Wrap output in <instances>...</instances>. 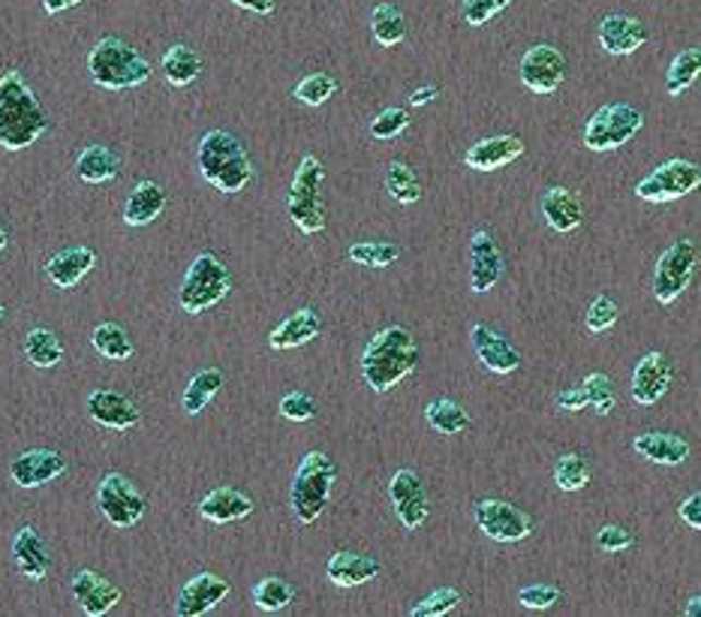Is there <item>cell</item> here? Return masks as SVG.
<instances>
[{"instance_id":"cell-43","label":"cell","mask_w":701,"mask_h":617,"mask_svg":"<svg viewBox=\"0 0 701 617\" xmlns=\"http://www.w3.org/2000/svg\"><path fill=\"white\" fill-rule=\"evenodd\" d=\"M554 482H557V488H564V492H581V488H588V461L578 452H566L564 458L557 461V467H554Z\"/></svg>"},{"instance_id":"cell-50","label":"cell","mask_w":701,"mask_h":617,"mask_svg":"<svg viewBox=\"0 0 701 617\" xmlns=\"http://www.w3.org/2000/svg\"><path fill=\"white\" fill-rule=\"evenodd\" d=\"M509 0H463V19L470 27L488 25L494 15H500Z\"/></svg>"},{"instance_id":"cell-58","label":"cell","mask_w":701,"mask_h":617,"mask_svg":"<svg viewBox=\"0 0 701 617\" xmlns=\"http://www.w3.org/2000/svg\"><path fill=\"white\" fill-rule=\"evenodd\" d=\"M701 612V600L699 596H692V600H689V605H687V617H696Z\"/></svg>"},{"instance_id":"cell-59","label":"cell","mask_w":701,"mask_h":617,"mask_svg":"<svg viewBox=\"0 0 701 617\" xmlns=\"http://www.w3.org/2000/svg\"><path fill=\"white\" fill-rule=\"evenodd\" d=\"M7 244H10V239H7V229L0 227V253L7 251Z\"/></svg>"},{"instance_id":"cell-17","label":"cell","mask_w":701,"mask_h":617,"mask_svg":"<svg viewBox=\"0 0 701 617\" xmlns=\"http://www.w3.org/2000/svg\"><path fill=\"white\" fill-rule=\"evenodd\" d=\"M503 253L488 229H479L470 241V290L488 292L503 278Z\"/></svg>"},{"instance_id":"cell-18","label":"cell","mask_w":701,"mask_h":617,"mask_svg":"<svg viewBox=\"0 0 701 617\" xmlns=\"http://www.w3.org/2000/svg\"><path fill=\"white\" fill-rule=\"evenodd\" d=\"M672 377H675V371H672L668 355L660 353V350L644 355L639 367H636V374H632V398H636V403L653 407L665 391L672 389Z\"/></svg>"},{"instance_id":"cell-24","label":"cell","mask_w":701,"mask_h":617,"mask_svg":"<svg viewBox=\"0 0 701 617\" xmlns=\"http://www.w3.org/2000/svg\"><path fill=\"white\" fill-rule=\"evenodd\" d=\"M253 512V500L239 488H229V485H220L202 497L200 504V516L211 524H232V521H241Z\"/></svg>"},{"instance_id":"cell-4","label":"cell","mask_w":701,"mask_h":617,"mask_svg":"<svg viewBox=\"0 0 701 617\" xmlns=\"http://www.w3.org/2000/svg\"><path fill=\"white\" fill-rule=\"evenodd\" d=\"M90 78L106 90H130L150 78V63L126 39L102 37L88 55Z\"/></svg>"},{"instance_id":"cell-23","label":"cell","mask_w":701,"mask_h":617,"mask_svg":"<svg viewBox=\"0 0 701 617\" xmlns=\"http://www.w3.org/2000/svg\"><path fill=\"white\" fill-rule=\"evenodd\" d=\"M524 152L527 145L521 136H491V140L476 142L467 152L463 164H467V169H476V172H494V169L515 164Z\"/></svg>"},{"instance_id":"cell-31","label":"cell","mask_w":701,"mask_h":617,"mask_svg":"<svg viewBox=\"0 0 701 617\" xmlns=\"http://www.w3.org/2000/svg\"><path fill=\"white\" fill-rule=\"evenodd\" d=\"M326 576L331 579V584L338 588H355L379 576V560L367 555H355V552H335L328 560Z\"/></svg>"},{"instance_id":"cell-28","label":"cell","mask_w":701,"mask_h":617,"mask_svg":"<svg viewBox=\"0 0 701 617\" xmlns=\"http://www.w3.org/2000/svg\"><path fill=\"white\" fill-rule=\"evenodd\" d=\"M166 211V190L157 181H138L124 205L126 227H148Z\"/></svg>"},{"instance_id":"cell-2","label":"cell","mask_w":701,"mask_h":617,"mask_svg":"<svg viewBox=\"0 0 701 617\" xmlns=\"http://www.w3.org/2000/svg\"><path fill=\"white\" fill-rule=\"evenodd\" d=\"M415 367H419V347L403 326L383 328L376 338H371L362 355L364 383L379 395L395 389Z\"/></svg>"},{"instance_id":"cell-26","label":"cell","mask_w":701,"mask_h":617,"mask_svg":"<svg viewBox=\"0 0 701 617\" xmlns=\"http://www.w3.org/2000/svg\"><path fill=\"white\" fill-rule=\"evenodd\" d=\"M632 449L641 458H648L653 464H665L675 467L684 464L689 458V443L680 437V434H672V431H648V434H639L632 440Z\"/></svg>"},{"instance_id":"cell-7","label":"cell","mask_w":701,"mask_h":617,"mask_svg":"<svg viewBox=\"0 0 701 617\" xmlns=\"http://www.w3.org/2000/svg\"><path fill=\"white\" fill-rule=\"evenodd\" d=\"M323 181H326V166L319 157L307 154L299 164V172L292 178V190H289V217L307 235L326 229V205L319 193Z\"/></svg>"},{"instance_id":"cell-51","label":"cell","mask_w":701,"mask_h":617,"mask_svg":"<svg viewBox=\"0 0 701 617\" xmlns=\"http://www.w3.org/2000/svg\"><path fill=\"white\" fill-rule=\"evenodd\" d=\"M518 603L530 608V612H545L554 603H560V588L557 584H530L518 593Z\"/></svg>"},{"instance_id":"cell-10","label":"cell","mask_w":701,"mask_h":617,"mask_svg":"<svg viewBox=\"0 0 701 617\" xmlns=\"http://www.w3.org/2000/svg\"><path fill=\"white\" fill-rule=\"evenodd\" d=\"M97 506L112 528L126 530L136 528L142 521L148 500L124 473H109V476H102L100 488H97Z\"/></svg>"},{"instance_id":"cell-21","label":"cell","mask_w":701,"mask_h":617,"mask_svg":"<svg viewBox=\"0 0 701 617\" xmlns=\"http://www.w3.org/2000/svg\"><path fill=\"white\" fill-rule=\"evenodd\" d=\"M648 39H651V31H648V25H644L641 19H636V15L612 13L602 19L600 46L608 51V55H632V51H639Z\"/></svg>"},{"instance_id":"cell-48","label":"cell","mask_w":701,"mask_h":617,"mask_svg":"<svg viewBox=\"0 0 701 617\" xmlns=\"http://www.w3.org/2000/svg\"><path fill=\"white\" fill-rule=\"evenodd\" d=\"M617 316H620V307L612 295H596L588 307V328L593 335H602L617 323Z\"/></svg>"},{"instance_id":"cell-33","label":"cell","mask_w":701,"mask_h":617,"mask_svg":"<svg viewBox=\"0 0 701 617\" xmlns=\"http://www.w3.org/2000/svg\"><path fill=\"white\" fill-rule=\"evenodd\" d=\"M164 76L172 88H188L193 85L202 73V55L196 49H190L184 43H178L164 55Z\"/></svg>"},{"instance_id":"cell-55","label":"cell","mask_w":701,"mask_h":617,"mask_svg":"<svg viewBox=\"0 0 701 617\" xmlns=\"http://www.w3.org/2000/svg\"><path fill=\"white\" fill-rule=\"evenodd\" d=\"M232 3L241 7V10H251V13L259 15H271L277 7V0H232Z\"/></svg>"},{"instance_id":"cell-9","label":"cell","mask_w":701,"mask_h":617,"mask_svg":"<svg viewBox=\"0 0 701 617\" xmlns=\"http://www.w3.org/2000/svg\"><path fill=\"white\" fill-rule=\"evenodd\" d=\"M696 265H699L696 241L680 239L665 247L656 263V275H653V295L660 299V304H672L684 295L689 280L696 275Z\"/></svg>"},{"instance_id":"cell-1","label":"cell","mask_w":701,"mask_h":617,"mask_svg":"<svg viewBox=\"0 0 701 617\" xmlns=\"http://www.w3.org/2000/svg\"><path fill=\"white\" fill-rule=\"evenodd\" d=\"M49 112L43 109L34 88L19 70L0 78V145L7 152H22L49 130Z\"/></svg>"},{"instance_id":"cell-47","label":"cell","mask_w":701,"mask_h":617,"mask_svg":"<svg viewBox=\"0 0 701 617\" xmlns=\"http://www.w3.org/2000/svg\"><path fill=\"white\" fill-rule=\"evenodd\" d=\"M461 605V591H455V588H439L431 596H425L422 603L413 605V617H443L451 615L455 608Z\"/></svg>"},{"instance_id":"cell-27","label":"cell","mask_w":701,"mask_h":617,"mask_svg":"<svg viewBox=\"0 0 701 617\" xmlns=\"http://www.w3.org/2000/svg\"><path fill=\"white\" fill-rule=\"evenodd\" d=\"M94 265H97V253L90 247H67V251L55 253L46 263V275H49V280L58 290H73Z\"/></svg>"},{"instance_id":"cell-56","label":"cell","mask_w":701,"mask_h":617,"mask_svg":"<svg viewBox=\"0 0 701 617\" xmlns=\"http://www.w3.org/2000/svg\"><path fill=\"white\" fill-rule=\"evenodd\" d=\"M437 97H439L437 85H427V88L413 90V97H410V102H413V106H425V102L437 100Z\"/></svg>"},{"instance_id":"cell-12","label":"cell","mask_w":701,"mask_h":617,"mask_svg":"<svg viewBox=\"0 0 701 617\" xmlns=\"http://www.w3.org/2000/svg\"><path fill=\"white\" fill-rule=\"evenodd\" d=\"M476 524L494 542H521L533 533V518L509 500H479Z\"/></svg>"},{"instance_id":"cell-37","label":"cell","mask_w":701,"mask_h":617,"mask_svg":"<svg viewBox=\"0 0 701 617\" xmlns=\"http://www.w3.org/2000/svg\"><path fill=\"white\" fill-rule=\"evenodd\" d=\"M90 343L109 362H124L136 350L130 335H126V328L118 326V323H100V326L94 328V335H90Z\"/></svg>"},{"instance_id":"cell-25","label":"cell","mask_w":701,"mask_h":617,"mask_svg":"<svg viewBox=\"0 0 701 617\" xmlns=\"http://www.w3.org/2000/svg\"><path fill=\"white\" fill-rule=\"evenodd\" d=\"M13 560L25 579L43 581L46 576H49V567H51L49 545H46V540H43L34 528H22L19 533H15Z\"/></svg>"},{"instance_id":"cell-45","label":"cell","mask_w":701,"mask_h":617,"mask_svg":"<svg viewBox=\"0 0 701 617\" xmlns=\"http://www.w3.org/2000/svg\"><path fill=\"white\" fill-rule=\"evenodd\" d=\"M581 389L588 395V407H593L600 416H608V413L617 410L612 377H605V374H590V377L581 383Z\"/></svg>"},{"instance_id":"cell-19","label":"cell","mask_w":701,"mask_h":617,"mask_svg":"<svg viewBox=\"0 0 701 617\" xmlns=\"http://www.w3.org/2000/svg\"><path fill=\"white\" fill-rule=\"evenodd\" d=\"M73 596L75 603L82 605V612L88 617H102L112 612L114 605L121 603V588L112 584L109 579H102L100 572H94V569H82V572H75L73 579Z\"/></svg>"},{"instance_id":"cell-5","label":"cell","mask_w":701,"mask_h":617,"mask_svg":"<svg viewBox=\"0 0 701 617\" xmlns=\"http://www.w3.org/2000/svg\"><path fill=\"white\" fill-rule=\"evenodd\" d=\"M232 290V275L229 268L223 265V259L217 253H200L193 265L188 268L184 275V283L178 290V304L184 314L200 316L205 314L208 307L220 304Z\"/></svg>"},{"instance_id":"cell-54","label":"cell","mask_w":701,"mask_h":617,"mask_svg":"<svg viewBox=\"0 0 701 617\" xmlns=\"http://www.w3.org/2000/svg\"><path fill=\"white\" fill-rule=\"evenodd\" d=\"M557 407L566 410V413H578V410H588V395L581 386H572V389H566L557 395Z\"/></svg>"},{"instance_id":"cell-57","label":"cell","mask_w":701,"mask_h":617,"mask_svg":"<svg viewBox=\"0 0 701 617\" xmlns=\"http://www.w3.org/2000/svg\"><path fill=\"white\" fill-rule=\"evenodd\" d=\"M75 3H82V0H43V10L46 13H63V10H70V7H75Z\"/></svg>"},{"instance_id":"cell-35","label":"cell","mask_w":701,"mask_h":617,"mask_svg":"<svg viewBox=\"0 0 701 617\" xmlns=\"http://www.w3.org/2000/svg\"><path fill=\"white\" fill-rule=\"evenodd\" d=\"M371 34L379 46L395 49L398 43L407 39V19L395 3H376L371 13Z\"/></svg>"},{"instance_id":"cell-6","label":"cell","mask_w":701,"mask_h":617,"mask_svg":"<svg viewBox=\"0 0 701 617\" xmlns=\"http://www.w3.org/2000/svg\"><path fill=\"white\" fill-rule=\"evenodd\" d=\"M338 467L326 452H307L301 458L299 473L292 482V509L301 524H314L323 516L331 488H335Z\"/></svg>"},{"instance_id":"cell-30","label":"cell","mask_w":701,"mask_h":617,"mask_svg":"<svg viewBox=\"0 0 701 617\" xmlns=\"http://www.w3.org/2000/svg\"><path fill=\"white\" fill-rule=\"evenodd\" d=\"M542 215L548 220V227L557 232H576L584 220V208L572 190L552 187L542 193Z\"/></svg>"},{"instance_id":"cell-52","label":"cell","mask_w":701,"mask_h":617,"mask_svg":"<svg viewBox=\"0 0 701 617\" xmlns=\"http://www.w3.org/2000/svg\"><path fill=\"white\" fill-rule=\"evenodd\" d=\"M596 545H600V552H605V555H617V552H627V548L636 545V533L620 528V524H605L596 533Z\"/></svg>"},{"instance_id":"cell-16","label":"cell","mask_w":701,"mask_h":617,"mask_svg":"<svg viewBox=\"0 0 701 617\" xmlns=\"http://www.w3.org/2000/svg\"><path fill=\"white\" fill-rule=\"evenodd\" d=\"M67 473V458L55 449H31L22 452L10 464V476L19 488H39L49 485L51 479H58Z\"/></svg>"},{"instance_id":"cell-32","label":"cell","mask_w":701,"mask_h":617,"mask_svg":"<svg viewBox=\"0 0 701 617\" xmlns=\"http://www.w3.org/2000/svg\"><path fill=\"white\" fill-rule=\"evenodd\" d=\"M75 176L88 184H109L121 176V157L109 145H88L75 160Z\"/></svg>"},{"instance_id":"cell-41","label":"cell","mask_w":701,"mask_h":617,"mask_svg":"<svg viewBox=\"0 0 701 617\" xmlns=\"http://www.w3.org/2000/svg\"><path fill=\"white\" fill-rule=\"evenodd\" d=\"M292 600H295V588L287 579H280V576H268V579H263L253 588V603H256L259 612H271L275 615V612L289 608Z\"/></svg>"},{"instance_id":"cell-44","label":"cell","mask_w":701,"mask_h":617,"mask_svg":"<svg viewBox=\"0 0 701 617\" xmlns=\"http://www.w3.org/2000/svg\"><path fill=\"white\" fill-rule=\"evenodd\" d=\"M338 94V78L331 73H311L295 85V100L304 106H323Z\"/></svg>"},{"instance_id":"cell-53","label":"cell","mask_w":701,"mask_h":617,"mask_svg":"<svg viewBox=\"0 0 701 617\" xmlns=\"http://www.w3.org/2000/svg\"><path fill=\"white\" fill-rule=\"evenodd\" d=\"M677 516H680V521L687 524V528L699 530L701 528V494H689L687 500H684V506L677 509Z\"/></svg>"},{"instance_id":"cell-34","label":"cell","mask_w":701,"mask_h":617,"mask_svg":"<svg viewBox=\"0 0 701 617\" xmlns=\"http://www.w3.org/2000/svg\"><path fill=\"white\" fill-rule=\"evenodd\" d=\"M223 371L220 367H202L200 374H193V379L188 383V389H184V398H181V407H184V413L190 416H196L202 413L217 391L223 389Z\"/></svg>"},{"instance_id":"cell-8","label":"cell","mask_w":701,"mask_h":617,"mask_svg":"<svg viewBox=\"0 0 701 617\" xmlns=\"http://www.w3.org/2000/svg\"><path fill=\"white\" fill-rule=\"evenodd\" d=\"M641 126H644V114L636 106L612 102V106H602L588 121L584 145L590 152H614V148L627 145L629 140H636Z\"/></svg>"},{"instance_id":"cell-14","label":"cell","mask_w":701,"mask_h":617,"mask_svg":"<svg viewBox=\"0 0 701 617\" xmlns=\"http://www.w3.org/2000/svg\"><path fill=\"white\" fill-rule=\"evenodd\" d=\"M388 497H391V506H395L403 528L419 530L425 524L431 504H427L425 485H422L415 470H398L388 482Z\"/></svg>"},{"instance_id":"cell-60","label":"cell","mask_w":701,"mask_h":617,"mask_svg":"<svg viewBox=\"0 0 701 617\" xmlns=\"http://www.w3.org/2000/svg\"><path fill=\"white\" fill-rule=\"evenodd\" d=\"M3 316H7V307H3V304H0V319H3Z\"/></svg>"},{"instance_id":"cell-20","label":"cell","mask_w":701,"mask_h":617,"mask_svg":"<svg viewBox=\"0 0 701 617\" xmlns=\"http://www.w3.org/2000/svg\"><path fill=\"white\" fill-rule=\"evenodd\" d=\"M88 413L90 419L112 431H130L142 422V413L136 410V403L130 401L126 395L112 389H97L88 395Z\"/></svg>"},{"instance_id":"cell-13","label":"cell","mask_w":701,"mask_h":617,"mask_svg":"<svg viewBox=\"0 0 701 617\" xmlns=\"http://www.w3.org/2000/svg\"><path fill=\"white\" fill-rule=\"evenodd\" d=\"M518 70H521V82L533 94H554L566 78V58L560 49L542 43V46H533V49L524 51Z\"/></svg>"},{"instance_id":"cell-42","label":"cell","mask_w":701,"mask_h":617,"mask_svg":"<svg viewBox=\"0 0 701 617\" xmlns=\"http://www.w3.org/2000/svg\"><path fill=\"white\" fill-rule=\"evenodd\" d=\"M350 263L355 265H367V268H388V265L398 263V256H401V247L398 244H391V241H359V244H352L350 251Z\"/></svg>"},{"instance_id":"cell-36","label":"cell","mask_w":701,"mask_h":617,"mask_svg":"<svg viewBox=\"0 0 701 617\" xmlns=\"http://www.w3.org/2000/svg\"><path fill=\"white\" fill-rule=\"evenodd\" d=\"M425 419L431 428L446 434V437H455V434L470 428V413L458 401H451V398H437V401L427 403Z\"/></svg>"},{"instance_id":"cell-40","label":"cell","mask_w":701,"mask_h":617,"mask_svg":"<svg viewBox=\"0 0 701 617\" xmlns=\"http://www.w3.org/2000/svg\"><path fill=\"white\" fill-rule=\"evenodd\" d=\"M386 190L388 196L395 202H401V205H413V202L422 199V181H419V176H415L413 169L407 164H401V160L388 164Z\"/></svg>"},{"instance_id":"cell-22","label":"cell","mask_w":701,"mask_h":617,"mask_svg":"<svg viewBox=\"0 0 701 617\" xmlns=\"http://www.w3.org/2000/svg\"><path fill=\"white\" fill-rule=\"evenodd\" d=\"M470 340H473V350H476L479 362L494 371V374H515L521 367V353L515 350L509 340L497 335L494 328L485 326V323H476L473 331H470Z\"/></svg>"},{"instance_id":"cell-39","label":"cell","mask_w":701,"mask_h":617,"mask_svg":"<svg viewBox=\"0 0 701 617\" xmlns=\"http://www.w3.org/2000/svg\"><path fill=\"white\" fill-rule=\"evenodd\" d=\"M701 73V51L699 49H684L677 55L672 66H668V73H665V90H668V97H680L684 90L699 78Z\"/></svg>"},{"instance_id":"cell-49","label":"cell","mask_w":701,"mask_h":617,"mask_svg":"<svg viewBox=\"0 0 701 617\" xmlns=\"http://www.w3.org/2000/svg\"><path fill=\"white\" fill-rule=\"evenodd\" d=\"M280 416L289 422H311L316 416V401L307 391H289L280 401Z\"/></svg>"},{"instance_id":"cell-29","label":"cell","mask_w":701,"mask_h":617,"mask_svg":"<svg viewBox=\"0 0 701 617\" xmlns=\"http://www.w3.org/2000/svg\"><path fill=\"white\" fill-rule=\"evenodd\" d=\"M319 331H323V323H319V316L311 307H301L295 314H289L280 326L271 331V350H295V347H304V343H311L314 338H319Z\"/></svg>"},{"instance_id":"cell-46","label":"cell","mask_w":701,"mask_h":617,"mask_svg":"<svg viewBox=\"0 0 701 617\" xmlns=\"http://www.w3.org/2000/svg\"><path fill=\"white\" fill-rule=\"evenodd\" d=\"M407 126H410V112L401 109V106H388V109H383V112L371 121V136L383 142L398 140Z\"/></svg>"},{"instance_id":"cell-11","label":"cell","mask_w":701,"mask_h":617,"mask_svg":"<svg viewBox=\"0 0 701 617\" xmlns=\"http://www.w3.org/2000/svg\"><path fill=\"white\" fill-rule=\"evenodd\" d=\"M701 184V169L692 160L675 157L660 169H653L651 176L641 178L636 196L644 202H672L684 199L692 190H699Z\"/></svg>"},{"instance_id":"cell-3","label":"cell","mask_w":701,"mask_h":617,"mask_svg":"<svg viewBox=\"0 0 701 617\" xmlns=\"http://www.w3.org/2000/svg\"><path fill=\"white\" fill-rule=\"evenodd\" d=\"M196 160L202 178L226 196H235L253 181L251 154L229 130H208L200 142Z\"/></svg>"},{"instance_id":"cell-15","label":"cell","mask_w":701,"mask_h":617,"mask_svg":"<svg viewBox=\"0 0 701 617\" xmlns=\"http://www.w3.org/2000/svg\"><path fill=\"white\" fill-rule=\"evenodd\" d=\"M229 596V581L214 576V572H200L196 579H190L181 593H178L176 615L178 617H202L211 608L223 603Z\"/></svg>"},{"instance_id":"cell-38","label":"cell","mask_w":701,"mask_h":617,"mask_svg":"<svg viewBox=\"0 0 701 617\" xmlns=\"http://www.w3.org/2000/svg\"><path fill=\"white\" fill-rule=\"evenodd\" d=\"M25 355L34 367H55L63 359V343L49 328H31L25 335Z\"/></svg>"}]
</instances>
